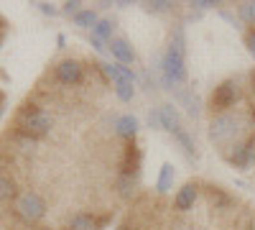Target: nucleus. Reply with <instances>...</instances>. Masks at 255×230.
<instances>
[{
  "label": "nucleus",
  "mask_w": 255,
  "mask_h": 230,
  "mask_svg": "<svg viewBox=\"0 0 255 230\" xmlns=\"http://www.w3.org/2000/svg\"><path fill=\"white\" fill-rule=\"evenodd\" d=\"M166 220V200L161 192L151 195V192H140L128 215L123 218V223L118 225V230H161Z\"/></svg>",
  "instance_id": "f257e3e1"
},
{
  "label": "nucleus",
  "mask_w": 255,
  "mask_h": 230,
  "mask_svg": "<svg viewBox=\"0 0 255 230\" xmlns=\"http://www.w3.org/2000/svg\"><path fill=\"white\" fill-rule=\"evenodd\" d=\"M74 23H77V26H84V28H87V26L95 28V23H97V13H95V10H79V13L74 15Z\"/></svg>",
  "instance_id": "423d86ee"
},
{
  "label": "nucleus",
  "mask_w": 255,
  "mask_h": 230,
  "mask_svg": "<svg viewBox=\"0 0 255 230\" xmlns=\"http://www.w3.org/2000/svg\"><path fill=\"white\" fill-rule=\"evenodd\" d=\"M110 51H113V56L120 61V64H133L135 61V54H133L130 44H128L125 38H113L110 41Z\"/></svg>",
  "instance_id": "20e7f679"
},
{
  "label": "nucleus",
  "mask_w": 255,
  "mask_h": 230,
  "mask_svg": "<svg viewBox=\"0 0 255 230\" xmlns=\"http://www.w3.org/2000/svg\"><path fill=\"white\" fill-rule=\"evenodd\" d=\"M245 44H248V49L255 54V28H248V31H245Z\"/></svg>",
  "instance_id": "6e6552de"
},
{
  "label": "nucleus",
  "mask_w": 255,
  "mask_h": 230,
  "mask_svg": "<svg viewBox=\"0 0 255 230\" xmlns=\"http://www.w3.org/2000/svg\"><path fill=\"white\" fill-rule=\"evenodd\" d=\"M163 74H166V82L168 85H179V82L186 79V67H184V38H181V31L176 33V41H171L166 56H163Z\"/></svg>",
  "instance_id": "f03ea898"
},
{
  "label": "nucleus",
  "mask_w": 255,
  "mask_h": 230,
  "mask_svg": "<svg viewBox=\"0 0 255 230\" xmlns=\"http://www.w3.org/2000/svg\"><path fill=\"white\" fill-rule=\"evenodd\" d=\"M92 36L100 38V41H113V20H108V18L97 20L95 28H92Z\"/></svg>",
  "instance_id": "39448f33"
},
{
  "label": "nucleus",
  "mask_w": 255,
  "mask_h": 230,
  "mask_svg": "<svg viewBox=\"0 0 255 230\" xmlns=\"http://www.w3.org/2000/svg\"><path fill=\"white\" fill-rule=\"evenodd\" d=\"M171 174H174V169H171V166H163V172H161V179H158V187H156V190L163 195L166 190H168V184H171Z\"/></svg>",
  "instance_id": "0eeeda50"
},
{
  "label": "nucleus",
  "mask_w": 255,
  "mask_h": 230,
  "mask_svg": "<svg viewBox=\"0 0 255 230\" xmlns=\"http://www.w3.org/2000/svg\"><path fill=\"white\" fill-rule=\"evenodd\" d=\"M158 123H161L171 136H176V141L184 146V151H186V154H194V143H191L186 128L181 125V120H179L174 105H161V108H158Z\"/></svg>",
  "instance_id": "7ed1b4c3"
}]
</instances>
